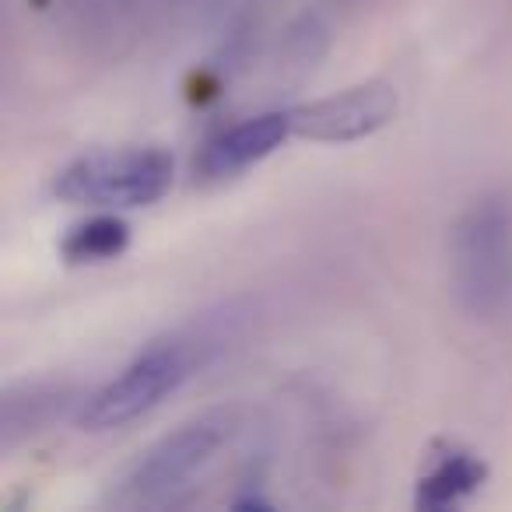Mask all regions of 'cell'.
Instances as JSON below:
<instances>
[{
  "instance_id": "cell-1",
  "label": "cell",
  "mask_w": 512,
  "mask_h": 512,
  "mask_svg": "<svg viewBox=\"0 0 512 512\" xmlns=\"http://www.w3.org/2000/svg\"><path fill=\"white\" fill-rule=\"evenodd\" d=\"M218 348L221 334L214 327H207V323L158 337L123 365L120 376L102 383L99 390L85 393L78 411H74V421L85 432H109V428H123L130 421L144 418L162 400L183 390L211 362Z\"/></svg>"
},
{
  "instance_id": "cell-2",
  "label": "cell",
  "mask_w": 512,
  "mask_h": 512,
  "mask_svg": "<svg viewBox=\"0 0 512 512\" xmlns=\"http://www.w3.org/2000/svg\"><path fill=\"white\" fill-rule=\"evenodd\" d=\"M242 418L235 407L204 411L162 435L155 446L137 453V460L116 477L113 502L130 509H165L179 505L197 491L204 474L221 453L235 442Z\"/></svg>"
},
{
  "instance_id": "cell-3",
  "label": "cell",
  "mask_w": 512,
  "mask_h": 512,
  "mask_svg": "<svg viewBox=\"0 0 512 512\" xmlns=\"http://www.w3.org/2000/svg\"><path fill=\"white\" fill-rule=\"evenodd\" d=\"M453 295L474 320L512 316V200L481 197L456 218L449 235Z\"/></svg>"
},
{
  "instance_id": "cell-4",
  "label": "cell",
  "mask_w": 512,
  "mask_h": 512,
  "mask_svg": "<svg viewBox=\"0 0 512 512\" xmlns=\"http://www.w3.org/2000/svg\"><path fill=\"white\" fill-rule=\"evenodd\" d=\"M172 186V155L162 148L92 151L53 176V197L81 207H148Z\"/></svg>"
},
{
  "instance_id": "cell-5",
  "label": "cell",
  "mask_w": 512,
  "mask_h": 512,
  "mask_svg": "<svg viewBox=\"0 0 512 512\" xmlns=\"http://www.w3.org/2000/svg\"><path fill=\"white\" fill-rule=\"evenodd\" d=\"M400 95L390 81H362L344 92L292 106L295 137L320 144H351L379 134L397 116Z\"/></svg>"
},
{
  "instance_id": "cell-6",
  "label": "cell",
  "mask_w": 512,
  "mask_h": 512,
  "mask_svg": "<svg viewBox=\"0 0 512 512\" xmlns=\"http://www.w3.org/2000/svg\"><path fill=\"white\" fill-rule=\"evenodd\" d=\"M295 137L292 106L288 109H267L249 120H239L232 127L211 134L200 144L197 158H193V172L200 179H228L239 172L253 169L264 158H271L281 144Z\"/></svg>"
},
{
  "instance_id": "cell-7",
  "label": "cell",
  "mask_w": 512,
  "mask_h": 512,
  "mask_svg": "<svg viewBox=\"0 0 512 512\" xmlns=\"http://www.w3.org/2000/svg\"><path fill=\"white\" fill-rule=\"evenodd\" d=\"M484 481H488V463L481 456L467 453V449L453 446L435 456L428 474L418 477V484H414V505L425 512L456 509L474 491H481Z\"/></svg>"
},
{
  "instance_id": "cell-8",
  "label": "cell",
  "mask_w": 512,
  "mask_h": 512,
  "mask_svg": "<svg viewBox=\"0 0 512 512\" xmlns=\"http://www.w3.org/2000/svg\"><path fill=\"white\" fill-rule=\"evenodd\" d=\"M81 393H74L71 386H53V383H32L22 390H11L4 397V446L25 439V435L43 432L46 425H53L57 418H64L67 411H78Z\"/></svg>"
},
{
  "instance_id": "cell-9",
  "label": "cell",
  "mask_w": 512,
  "mask_h": 512,
  "mask_svg": "<svg viewBox=\"0 0 512 512\" xmlns=\"http://www.w3.org/2000/svg\"><path fill=\"white\" fill-rule=\"evenodd\" d=\"M130 246V225L116 214H92L88 221H78L60 242V253L71 264H106L116 260Z\"/></svg>"
},
{
  "instance_id": "cell-10",
  "label": "cell",
  "mask_w": 512,
  "mask_h": 512,
  "mask_svg": "<svg viewBox=\"0 0 512 512\" xmlns=\"http://www.w3.org/2000/svg\"><path fill=\"white\" fill-rule=\"evenodd\" d=\"M67 4H71L78 15H92V18H102V22H106L113 11H120V15L134 11V8H130L134 0H67Z\"/></svg>"
}]
</instances>
